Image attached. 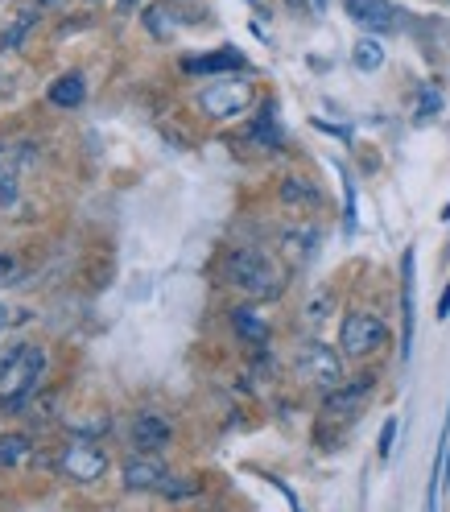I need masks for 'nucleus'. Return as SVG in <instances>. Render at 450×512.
Returning <instances> with one entry per match:
<instances>
[{
	"instance_id": "obj_1",
	"label": "nucleus",
	"mask_w": 450,
	"mask_h": 512,
	"mask_svg": "<svg viewBox=\"0 0 450 512\" xmlns=\"http://www.w3.org/2000/svg\"><path fill=\"white\" fill-rule=\"evenodd\" d=\"M228 281L236 285V290L252 302H269L281 294V269L269 261L265 252H256V248H236L228 256Z\"/></svg>"
},
{
	"instance_id": "obj_2",
	"label": "nucleus",
	"mask_w": 450,
	"mask_h": 512,
	"mask_svg": "<svg viewBox=\"0 0 450 512\" xmlns=\"http://www.w3.org/2000/svg\"><path fill=\"white\" fill-rule=\"evenodd\" d=\"M199 108L207 120H236L256 108V83L244 75H215L211 83L199 87Z\"/></svg>"
},
{
	"instance_id": "obj_3",
	"label": "nucleus",
	"mask_w": 450,
	"mask_h": 512,
	"mask_svg": "<svg viewBox=\"0 0 450 512\" xmlns=\"http://www.w3.org/2000/svg\"><path fill=\"white\" fill-rule=\"evenodd\" d=\"M389 343V327L372 310H347L339 323V351L347 360H368Z\"/></svg>"
},
{
	"instance_id": "obj_4",
	"label": "nucleus",
	"mask_w": 450,
	"mask_h": 512,
	"mask_svg": "<svg viewBox=\"0 0 450 512\" xmlns=\"http://www.w3.org/2000/svg\"><path fill=\"white\" fill-rule=\"evenodd\" d=\"M46 372V351L25 343L13 351H0V393H38V380Z\"/></svg>"
},
{
	"instance_id": "obj_5",
	"label": "nucleus",
	"mask_w": 450,
	"mask_h": 512,
	"mask_svg": "<svg viewBox=\"0 0 450 512\" xmlns=\"http://www.w3.org/2000/svg\"><path fill=\"white\" fill-rule=\"evenodd\" d=\"M294 372L302 384H310V389L331 393L343 380V351H335L327 343H302L298 356H294Z\"/></svg>"
},
{
	"instance_id": "obj_6",
	"label": "nucleus",
	"mask_w": 450,
	"mask_h": 512,
	"mask_svg": "<svg viewBox=\"0 0 450 512\" xmlns=\"http://www.w3.org/2000/svg\"><path fill=\"white\" fill-rule=\"evenodd\" d=\"M58 471L71 475L75 484H100V479L108 475V455L91 438H75L71 446L58 451Z\"/></svg>"
},
{
	"instance_id": "obj_7",
	"label": "nucleus",
	"mask_w": 450,
	"mask_h": 512,
	"mask_svg": "<svg viewBox=\"0 0 450 512\" xmlns=\"http://www.w3.org/2000/svg\"><path fill=\"white\" fill-rule=\"evenodd\" d=\"M413 335H417V252L413 244L401 252V360L413 356Z\"/></svg>"
},
{
	"instance_id": "obj_8",
	"label": "nucleus",
	"mask_w": 450,
	"mask_h": 512,
	"mask_svg": "<svg viewBox=\"0 0 450 512\" xmlns=\"http://www.w3.org/2000/svg\"><path fill=\"white\" fill-rule=\"evenodd\" d=\"M343 13L356 21L364 34H393V29L401 25V9L393 5V0H343Z\"/></svg>"
},
{
	"instance_id": "obj_9",
	"label": "nucleus",
	"mask_w": 450,
	"mask_h": 512,
	"mask_svg": "<svg viewBox=\"0 0 450 512\" xmlns=\"http://www.w3.org/2000/svg\"><path fill=\"white\" fill-rule=\"evenodd\" d=\"M182 71L186 75H203V79L236 75V71H248V58H244L240 46H219V50H207V54H186Z\"/></svg>"
},
{
	"instance_id": "obj_10",
	"label": "nucleus",
	"mask_w": 450,
	"mask_h": 512,
	"mask_svg": "<svg viewBox=\"0 0 450 512\" xmlns=\"http://www.w3.org/2000/svg\"><path fill=\"white\" fill-rule=\"evenodd\" d=\"M376 389V376L364 372V376H351V380H339L331 393H323V409L331 413V418H347V413H356Z\"/></svg>"
},
{
	"instance_id": "obj_11",
	"label": "nucleus",
	"mask_w": 450,
	"mask_h": 512,
	"mask_svg": "<svg viewBox=\"0 0 450 512\" xmlns=\"http://www.w3.org/2000/svg\"><path fill=\"white\" fill-rule=\"evenodd\" d=\"M166 475H170L166 463L157 455H149V451H137L133 459H124V471H120L128 492H157L166 484Z\"/></svg>"
},
{
	"instance_id": "obj_12",
	"label": "nucleus",
	"mask_w": 450,
	"mask_h": 512,
	"mask_svg": "<svg viewBox=\"0 0 450 512\" xmlns=\"http://www.w3.org/2000/svg\"><path fill=\"white\" fill-rule=\"evenodd\" d=\"M170 442H174V426L162 418V413H137L133 418V446L137 451L157 455V451H166Z\"/></svg>"
},
{
	"instance_id": "obj_13",
	"label": "nucleus",
	"mask_w": 450,
	"mask_h": 512,
	"mask_svg": "<svg viewBox=\"0 0 450 512\" xmlns=\"http://www.w3.org/2000/svg\"><path fill=\"white\" fill-rule=\"evenodd\" d=\"M277 199H281L289 211H302V215H310V211L323 207V190H318L310 178L289 174V178H281V186H277Z\"/></svg>"
},
{
	"instance_id": "obj_14",
	"label": "nucleus",
	"mask_w": 450,
	"mask_h": 512,
	"mask_svg": "<svg viewBox=\"0 0 450 512\" xmlns=\"http://www.w3.org/2000/svg\"><path fill=\"white\" fill-rule=\"evenodd\" d=\"M248 141L265 153H277L285 145V133H281V120H277V104H261L256 120L248 124Z\"/></svg>"
},
{
	"instance_id": "obj_15",
	"label": "nucleus",
	"mask_w": 450,
	"mask_h": 512,
	"mask_svg": "<svg viewBox=\"0 0 450 512\" xmlns=\"http://www.w3.org/2000/svg\"><path fill=\"white\" fill-rule=\"evenodd\" d=\"M318 244H323V232H318L314 223H294V228H285L277 236V248L285 256H294V261H310V256L318 252Z\"/></svg>"
},
{
	"instance_id": "obj_16",
	"label": "nucleus",
	"mask_w": 450,
	"mask_h": 512,
	"mask_svg": "<svg viewBox=\"0 0 450 512\" xmlns=\"http://www.w3.org/2000/svg\"><path fill=\"white\" fill-rule=\"evenodd\" d=\"M178 21H182V9L174 5V0H153V5L141 13V25L157 42H170L178 34Z\"/></svg>"
},
{
	"instance_id": "obj_17",
	"label": "nucleus",
	"mask_w": 450,
	"mask_h": 512,
	"mask_svg": "<svg viewBox=\"0 0 450 512\" xmlns=\"http://www.w3.org/2000/svg\"><path fill=\"white\" fill-rule=\"evenodd\" d=\"M446 484H450V409H446V426H442V434H438V451H434V467H430V496H426V508H438Z\"/></svg>"
},
{
	"instance_id": "obj_18",
	"label": "nucleus",
	"mask_w": 450,
	"mask_h": 512,
	"mask_svg": "<svg viewBox=\"0 0 450 512\" xmlns=\"http://www.w3.org/2000/svg\"><path fill=\"white\" fill-rule=\"evenodd\" d=\"M46 95H50L54 108H67V112H71V108H79V104L87 100V79H83L79 71H67V75H58V79L50 83Z\"/></svg>"
},
{
	"instance_id": "obj_19",
	"label": "nucleus",
	"mask_w": 450,
	"mask_h": 512,
	"mask_svg": "<svg viewBox=\"0 0 450 512\" xmlns=\"http://www.w3.org/2000/svg\"><path fill=\"white\" fill-rule=\"evenodd\" d=\"M228 318H232V331H236L248 347H265V343H269V323H265V318L256 314L252 306H236Z\"/></svg>"
},
{
	"instance_id": "obj_20",
	"label": "nucleus",
	"mask_w": 450,
	"mask_h": 512,
	"mask_svg": "<svg viewBox=\"0 0 450 512\" xmlns=\"http://www.w3.org/2000/svg\"><path fill=\"white\" fill-rule=\"evenodd\" d=\"M384 58H389V54H384V46H380L376 34H364L356 46H351V67L364 71V75H376L384 67Z\"/></svg>"
},
{
	"instance_id": "obj_21",
	"label": "nucleus",
	"mask_w": 450,
	"mask_h": 512,
	"mask_svg": "<svg viewBox=\"0 0 450 512\" xmlns=\"http://www.w3.org/2000/svg\"><path fill=\"white\" fill-rule=\"evenodd\" d=\"M38 5H29V9H21L17 17H13V25L5 29V34H0V50H17L21 42H25V34H29V29H34L38 25Z\"/></svg>"
},
{
	"instance_id": "obj_22",
	"label": "nucleus",
	"mask_w": 450,
	"mask_h": 512,
	"mask_svg": "<svg viewBox=\"0 0 450 512\" xmlns=\"http://www.w3.org/2000/svg\"><path fill=\"white\" fill-rule=\"evenodd\" d=\"M29 451H34L29 434H0V467H17V463H25Z\"/></svg>"
},
{
	"instance_id": "obj_23",
	"label": "nucleus",
	"mask_w": 450,
	"mask_h": 512,
	"mask_svg": "<svg viewBox=\"0 0 450 512\" xmlns=\"http://www.w3.org/2000/svg\"><path fill=\"white\" fill-rule=\"evenodd\" d=\"M67 426H71L75 438H91L95 442V438H104L112 430V418H108V413H87V418H75V422L67 418Z\"/></svg>"
},
{
	"instance_id": "obj_24",
	"label": "nucleus",
	"mask_w": 450,
	"mask_h": 512,
	"mask_svg": "<svg viewBox=\"0 0 450 512\" xmlns=\"http://www.w3.org/2000/svg\"><path fill=\"white\" fill-rule=\"evenodd\" d=\"M157 492H162L166 500H190V496L203 492V484H199L195 475H166V484L157 488Z\"/></svg>"
},
{
	"instance_id": "obj_25",
	"label": "nucleus",
	"mask_w": 450,
	"mask_h": 512,
	"mask_svg": "<svg viewBox=\"0 0 450 512\" xmlns=\"http://www.w3.org/2000/svg\"><path fill=\"white\" fill-rule=\"evenodd\" d=\"M438 112H442V91H438V87H417V108H413V120H417V124H430Z\"/></svg>"
},
{
	"instance_id": "obj_26",
	"label": "nucleus",
	"mask_w": 450,
	"mask_h": 512,
	"mask_svg": "<svg viewBox=\"0 0 450 512\" xmlns=\"http://www.w3.org/2000/svg\"><path fill=\"white\" fill-rule=\"evenodd\" d=\"M393 442H397V418H384L380 438H376V455H380V459H389V455H393Z\"/></svg>"
},
{
	"instance_id": "obj_27",
	"label": "nucleus",
	"mask_w": 450,
	"mask_h": 512,
	"mask_svg": "<svg viewBox=\"0 0 450 512\" xmlns=\"http://www.w3.org/2000/svg\"><path fill=\"white\" fill-rule=\"evenodd\" d=\"M331 302H335V298H331V290H323V294H318V298L306 306V323H323V318L331 314Z\"/></svg>"
},
{
	"instance_id": "obj_28",
	"label": "nucleus",
	"mask_w": 450,
	"mask_h": 512,
	"mask_svg": "<svg viewBox=\"0 0 450 512\" xmlns=\"http://www.w3.org/2000/svg\"><path fill=\"white\" fill-rule=\"evenodd\" d=\"M294 13H302V17H323L327 9H331V0H285Z\"/></svg>"
},
{
	"instance_id": "obj_29",
	"label": "nucleus",
	"mask_w": 450,
	"mask_h": 512,
	"mask_svg": "<svg viewBox=\"0 0 450 512\" xmlns=\"http://www.w3.org/2000/svg\"><path fill=\"white\" fill-rule=\"evenodd\" d=\"M13 203H17V178L13 170L0 166V207H13Z\"/></svg>"
},
{
	"instance_id": "obj_30",
	"label": "nucleus",
	"mask_w": 450,
	"mask_h": 512,
	"mask_svg": "<svg viewBox=\"0 0 450 512\" xmlns=\"http://www.w3.org/2000/svg\"><path fill=\"white\" fill-rule=\"evenodd\" d=\"M314 128H323V133H331V137H339V141H351V128H347V124H327V120L314 116Z\"/></svg>"
},
{
	"instance_id": "obj_31",
	"label": "nucleus",
	"mask_w": 450,
	"mask_h": 512,
	"mask_svg": "<svg viewBox=\"0 0 450 512\" xmlns=\"http://www.w3.org/2000/svg\"><path fill=\"white\" fill-rule=\"evenodd\" d=\"M446 318H450V281H446V290L438 298V323H446Z\"/></svg>"
},
{
	"instance_id": "obj_32",
	"label": "nucleus",
	"mask_w": 450,
	"mask_h": 512,
	"mask_svg": "<svg viewBox=\"0 0 450 512\" xmlns=\"http://www.w3.org/2000/svg\"><path fill=\"white\" fill-rule=\"evenodd\" d=\"M137 5H145V0H116V13H133Z\"/></svg>"
},
{
	"instance_id": "obj_33",
	"label": "nucleus",
	"mask_w": 450,
	"mask_h": 512,
	"mask_svg": "<svg viewBox=\"0 0 450 512\" xmlns=\"http://www.w3.org/2000/svg\"><path fill=\"white\" fill-rule=\"evenodd\" d=\"M9 273H13V256L0 252V277H9Z\"/></svg>"
},
{
	"instance_id": "obj_34",
	"label": "nucleus",
	"mask_w": 450,
	"mask_h": 512,
	"mask_svg": "<svg viewBox=\"0 0 450 512\" xmlns=\"http://www.w3.org/2000/svg\"><path fill=\"white\" fill-rule=\"evenodd\" d=\"M9 87H13V79H9L5 71H0V100H5V95H9Z\"/></svg>"
},
{
	"instance_id": "obj_35",
	"label": "nucleus",
	"mask_w": 450,
	"mask_h": 512,
	"mask_svg": "<svg viewBox=\"0 0 450 512\" xmlns=\"http://www.w3.org/2000/svg\"><path fill=\"white\" fill-rule=\"evenodd\" d=\"M5 327H9V306L0 302V335H5Z\"/></svg>"
},
{
	"instance_id": "obj_36",
	"label": "nucleus",
	"mask_w": 450,
	"mask_h": 512,
	"mask_svg": "<svg viewBox=\"0 0 450 512\" xmlns=\"http://www.w3.org/2000/svg\"><path fill=\"white\" fill-rule=\"evenodd\" d=\"M34 5H38V9H58L62 0H34Z\"/></svg>"
},
{
	"instance_id": "obj_37",
	"label": "nucleus",
	"mask_w": 450,
	"mask_h": 512,
	"mask_svg": "<svg viewBox=\"0 0 450 512\" xmlns=\"http://www.w3.org/2000/svg\"><path fill=\"white\" fill-rule=\"evenodd\" d=\"M248 5H252V9H265V5H269V0H248Z\"/></svg>"
},
{
	"instance_id": "obj_38",
	"label": "nucleus",
	"mask_w": 450,
	"mask_h": 512,
	"mask_svg": "<svg viewBox=\"0 0 450 512\" xmlns=\"http://www.w3.org/2000/svg\"><path fill=\"white\" fill-rule=\"evenodd\" d=\"M446 5H450V0H446Z\"/></svg>"
}]
</instances>
